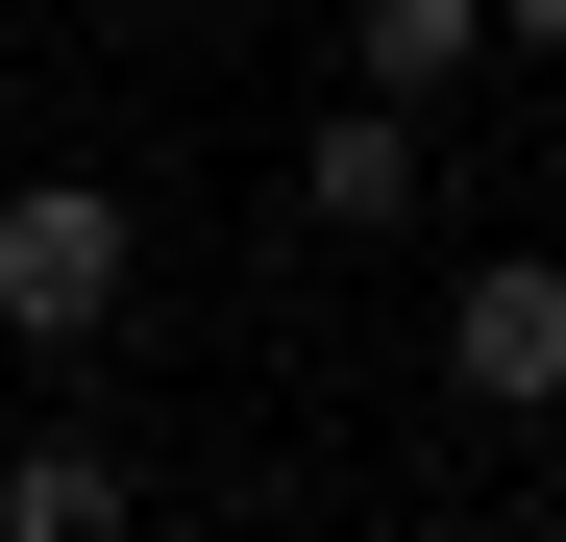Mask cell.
<instances>
[{
  "label": "cell",
  "mask_w": 566,
  "mask_h": 542,
  "mask_svg": "<svg viewBox=\"0 0 566 542\" xmlns=\"http://www.w3.org/2000/svg\"><path fill=\"white\" fill-rule=\"evenodd\" d=\"M124 296H148V222L99 173H25V198H0V345H99Z\"/></svg>",
  "instance_id": "1"
},
{
  "label": "cell",
  "mask_w": 566,
  "mask_h": 542,
  "mask_svg": "<svg viewBox=\"0 0 566 542\" xmlns=\"http://www.w3.org/2000/svg\"><path fill=\"white\" fill-rule=\"evenodd\" d=\"M443 395H468V419H566V247L443 271Z\"/></svg>",
  "instance_id": "2"
},
{
  "label": "cell",
  "mask_w": 566,
  "mask_h": 542,
  "mask_svg": "<svg viewBox=\"0 0 566 542\" xmlns=\"http://www.w3.org/2000/svg\"><path fill=\"white\" fill-rule=\"evenodd\" d=\"M296 222H321V247H395V222H419V100H321V124H296Z\"/></svg>",
  "instance_id": "3"
},
{
  "label": "cell",
  "mask_w": 566,
  "mask_h": 542,
  "mask_svg": "<svg viewBox=\"0 0 566 542\" xmlns=\"http://www.w3.org/2000/svg\"><path fill=\"white\" fill-rule=\"evenodd\" d=\"M0 542H148V469L99 419H50V444H0Z\"/></svg>",
  "instance_id": "4"
},
{
  "label": "cell",
  "mask_w": 566,
  "mask_h": 542,
  "mask_svg": "<svg viewBox=\"0 0 566 542\" xmlns=\"http://www.w3.org/2000/svg\"><path fill=\"white\" fill-rule=\"evenodd\" d=\"M468 50H493V0H369V100H443Z\"/></svg>",
  "instance_id": "5"
},
{
  "label": "cell",
  "mask_w": 566,
  "mask_h": 542,
  "mask_svg": "<svg viewBox=\"0 0 566 542\" xmlns=\"http://www.w3.org/2000/svg\"><path fill=\"white\" fill-rule=\"evenodd\" d=\"M493 25H517V50H566V0H493Z\"/></svg>",
  "instance_id": "6"
},
{
  "label": "cell",
  "mask_w": 566,
  "mask_h": 542,
  "mask_svg": "<svg viewBox=\"0 0 566 542\" xmlns=\"http://www.w3.org/2000/svg\"><path fill=\"white\" fill-rule=\"evenodd\" d=\"M271 542H321V518H271Z\"/></svg>",
  "instance_id": "7"
}]
</instances>
